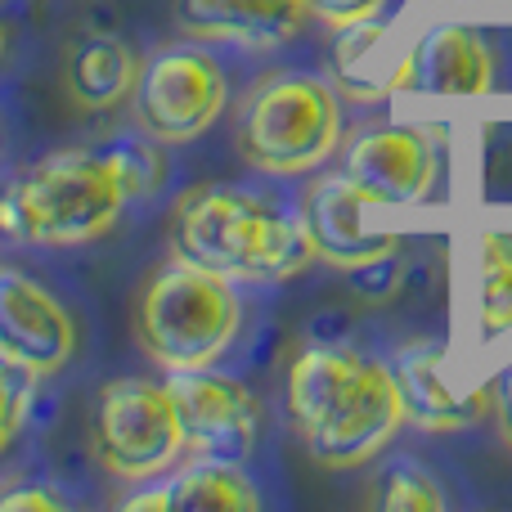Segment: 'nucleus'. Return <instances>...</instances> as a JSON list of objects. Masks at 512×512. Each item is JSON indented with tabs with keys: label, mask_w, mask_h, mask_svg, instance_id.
<instances>
[{
	"label": "nucleus",
	"mask_w": 512,
	"mask_h": 512,
	"mask_svg": "<svg viewBox=\"0 0 512 512\" xmlns=\"http://www.w3.org/2000/svg\"><path fill=\"white\" fill-rule=\"evenodd\" d=\"M283 391L301 445L324 468H360L405 423L391 364L346 346H306L288 364Z\"/></svg>",
	"instance_id": "obj_1"
},
{
	"label": "nucleus",
	"mask_w": 512,
	"mask_h": 512,
	"mask_svg": "<svg viewBox=\"0 0 512 512\" xmlns=\"http://www.w3.org/2000/svg\"><path fill=\"white\" fill-rule=\"evenodd\" d=\"M167 248L176 261L252 283H283L319 261L301 212L292 216L234 185H189L171 207Z\"/></svg>",
	"instance_id": "obj_2"
},
{
	"label": "nucleus",
	"mask_w": 512,
	"mask_h": 512,
	"mask_svg": "<svg viewBox=\"0 0 512 512\" xmlns=\"http://www.w3.org/2000/svg\"><path fill=\"white\" fill-rule=\"evenodd\" d=\"M135 203L131 180L108 149H54L0 189V234L32 248L90 243Z\"/></svg>",
	"instance_id": "obj_3"
},
{
	"label": "nucleus",
	"mask_w": 512,
	"mask_h": 512,
	"mask_svg": "<svg viewBox=\"0 0 512 512\" xmlns=\"http://www.w3.org/2000/svg\"><path fill=\"white\" fill-rule=\"evenodd\" d=\"M234 140L265 176H306L342 144V99L324 77L270 72L243 95Z\"/></svg>",
	"instance_id": "obj_4"
},
{
	"label": "nucleus",
	"mask_w": 512,
	"mask_h": 512,
	"mask_svg": "<svg viewBox=\"0 0 512 512\" xmlns=\"http://www.w3.org/2000/svg\"><path fill=\"white\" fill-rule=\"evenodd\" d=\"M239 292L234 279L198 270L189 261H167L135 297V337L153 364L167 373L207 369L239 333Z\"/></svg>",
	"instance_id": "obj_5"
},
{
	"label": "nucleus",
	"mask_w": 512,
	"mask_h": 512,
	"mask_svg": "<svg viewBox=\"0 0 512 512\" xmlns=\"http://www.w3.org/2000/svg\"><path fill=\"white\" fill-rule=\"evenodd\" d=\"M230 81L203 45H162L140 63L131 90L135 126L158 144H189L225 113Z\"/></svg>",
	"instance_id": "obj_6"
},
{
	"label": "nucleus",
	"mask_w": 512,
	"mask_h": 512,
	"mask_svg": "<svg viewBox=\"0 0 512 512\" xmlns=\"http://www.w3.org/2000/svg\"><path fill=\"white\" fill-rule=\"evenodd\" d=\"M95 454L113 477L149 481L185 454V432L167 382L117 378L99 391Z\"/></svg>",
	"instance_id": "obj_7"
},
{
	"label": "nucleus",
	"mask_w": 512,
	"mask_h": 512,
	"mask_svg": "<svg viewBox=\"0 0 512 512\" xmlns=\"http://www.w3.org/2000/svg\"><path fill=\"white\" fill-rule=\"evenodd\" d=\"M167 391L176 400L185 450L203 459H230L248 463L261 436V400L230 373L207 369H180L167 373Z\"/></svg>",
	"instance_id": "obj_8"
},
{
	"label": "nucleus",
	"mask_w": 512,
	"mask_h": 512,
	"mask_svg": "<svg viewBox=\"0 0 512 512\" xmlns=\"http://www.w3.org/2000/svg\"><path fill=\"white\" fill-rule=\"evenodd\" d=\"M342 176L369 198L373 207H400V203H423L436 189L441 176V158L436 144L427 140L418 126H364L346 140L342 153Z\"/></svg>",
	"instance_id": "obj_9"
},
{
	"label": "nucleus",
	"mask_w": 512,
	"mask_h": 512,
	"mask_svg": "<svg viewBox=\"0 0 512 512\" xmlns=\"http://www.w3.org/2000/svg\"><path fill=\"white\" fill-rule=\"evenodd\" d=\"M77 351V324L68 306L32 274L0 265V360L32 378L68 369Z\"/></svg>",
	"instance_id": "obj_10"
},
{
	"label": "nucleus",
	"mask_w": 512,
	"mask_h": 512,
	"mask_svg": "<svg viewBox=\"0 0 512 512\" xmlns=\"http://www.w3.org/2000/svg\"><path fill=\"white\" fill-rule=\"evenodd\" d=\"M364 207H373V203L342 171L315 180V185L306 189V198H301V221H306V234L324 265L360 270V265L400 252V239L391 230H369V225H364Z\"/></svg>",
	"instance_id": "obj_11"
},
{
	"label": "nucleus",
	"mask_w": 512,
	"mask_h": 512,
	"mask_svg": "<svg viewBox=\"0 0 512 512\" xmlns=\"http://www.w3.org/2000/svg\"><path fill=\"white\" fill-rule=\"evenodd\" d=\"M445 355L450 346L427 337V342H409L396 351L391 360V378H396L400 405H405V418L423 432H459V427L477 423L490 405V391H459L450 382V369H445Z\"/></svg>",
	"instance_id": "obj_12"
},
{
	"label": "nucleus",
	"mask_w": 512,
	"mask_h": 512,
	"mask_svg": "<svg viewBox=\"0 0 512 512\" xmlns=\"http://www.w3.org/2000/svg\"><path fill=\"white\" fill-rule=\"evenodd\" d=\"M176 23L203 45L279 50L310 23V0H176Z\"/></svg>",
	"instance_id": "obj_13"
},
{
	"label": "nucleus",
	"mask_w": 512,
	"mask_h": 512,
	"mask_svg": "<svg viewBox=\"0 0 512 512\" xmlns=\"http://www.w3.org/2000/svg\"><path fill=\"white\" fill-rule=\"evenodd\" d=\"M405 86L423 95L459 99V95H490L495 86V50L477 27L436 23L423 41L409 45V77Z\"/></svg>",
	"instance_id": "obj_14"
},
{
	"label": "nucleus",
	"mask_w": 512,
	"mask_h": 512,
	"mask_svg": "<svg viewBox=\"0 0 512 512\" xmlns=\"http://www.w3.org/2000/svg\"><path fill=\"white\" fill-rule=\"evenodd\" d=\"M135 77H140L135 50L122 36H108V32L81 36L68 50V59H63V86H68L72 104L86 108V113L117 108L135 90Z\"/></svg>",
	"instance_id": "obj_15"
},
{
	"label": "nucleus",
	"mask_w": 512,
	"mask_h": 512,
	"mask_svg": "<svg viewBox=\"0 0 512 512\" xmlns=\"http://www.w3.org/2000/svg\"><path fill=\"white\" fill-rule=\"evenodd\" d=\"M333 77L351 99H382L391 86H405L409 50L405 54L391 50L387 27L378 18L342 27L333 41Z\"/></svg>",
	"instance_id": "obj_16"
},
{
	"label": "nucleus",
	"mask_w": 512,
	"mask_h": 512,
	"mask_svg": "<svg viewBox=\"0 0 512 512\" xmlns=\"http://www.w3.org/2000/svg\"><path fill=\"white\" fill-rule=\"evenodd\" d=\"M472 319L481 342H499L512 333V239L486 230L477 239V270H472Z\"/></svg>",
	"instance_id": "obj_17"
},
{
	"label": "nucleus",
	"mask_w": 512,
	"mask_h": 512,
	"mask_svg": "<svg viewBox=\"0 0 512 512\" xmlns=\"http://www.w3.org/2000/svg\"><path fill=\"white\" fill-rule=\"evenodd\" d=\"M171 508L203 512V508H225V512H256L261 495H256L252 477L243 472V463L230 459H203L189 463L176 481H171Z\"/></svg>",
	"instance_id": "obj_18"
},
{
	"label": "nucleus",
	"mask_w": 512,
	"mask_h": 512,
	"mask_svg": "<svg viewBox=\"0 0 512 512\" xmlns=\"http://www.w3.org/2000/svg\"><path fill=\"white\" fill-rule=\"evenodd\" d=\"M378 504L387 512H441L445 490L436 486V477L423 468V463L396 459L378 486Z\"/></svg>",
	"instance_id": "obj_19"
},
{
	"label": "nucleus",
	"mask_w": 512,
	"mask_h": 512,
	"mask_svg": "<svg viewBox=\"0 0 512 512\" xmlns=\"http://www.w3.org/2000/svg\"><path fill=\"white\" fill-rule=\"evenodd\" d=\"M32 387H36L32 373L0 360V454L9 450V441H14L18 427H23L27 405H32Z\"/></svg>",
	"instance_id": "obj_20"
},
{
	"label": "nucleus",
	"mask_w": 512,
	"mask_h": 512,
	"mask_svg": "<svg viewBox=\"0 0 512 512\" xmlns=\"http://www.w3.org/2000/svg\"><path fill=\"white\" fill-rule=\"evenodd\" d=\"M382 9H387V0H310V14L337 32L355 23H373V18H382Z\"/></svg>",
	"instance_id": "obj_21"
},
{
	"label": "nucleus",
	"mask_w": 512,
	"mask_h": 512,
	"mask_svg": "<svg viewBox=\"0 0 512 512\" xmlns=\"http://www.w3.org/2000/svg\"><path fill=\"white\" fill-rule=\"evenodd\" d=\"M351 274V288L369 301H387L391 292L400 288V261L396 256H382V261H369L360 270H346Z\"/></svg>",
	"instance_id": "obj_22"
},
{
	"label": "nucleus",
	"mask_w": 512,
	"mask_h": 512,
	"mask_svg": "<svg viewBox=\"0 0 512 512\" xmlns=\"http://www.w3.org/2000/svg\"><path fill=\"white\" fill-rule=\"evenodd\" d=\"M490 405H495V427L504 436V445L512 450V369L499 373L495 391H490Z\"/></svg>",
	"instance_id": "obj_23"
},
{
	"label": "nucleus",
	"mask_w": 512,
	"mask_h": 512,
	"mask_svg": "<svg viewBox=\"0 0 512 512\" xmlns=\"http://www.w3.org/2000/svg\"><path fill=\"white\" fill-rule=\"evenodd\" d=\"M18 508H36V512H59V495H50V490H5L0 495V512H18Z\"/></svg>",
	"instance_id": "obj_24"
},
{
	"label": "nucleus",
	"mask_w": 512,
	"mask_h": 512,
	"mask_svg": "<svg viewBox=\"0 0 512 512\" xmlns=\"http://www.w3.org/2000/svg\"><path fill=\"white\" fill-rule=\"evenodd\" d=\"M117 508H122V512H144V508H158V512H167V508H171V486L144 490V495H126Z\"/></svg>",
	"instance_id": "obj_25"
},
{
	"label": "nucleus",
	"mask_w": 512,
	"mask_h": 512,
	"mask_svg": "<svg viewBox=\"0 0 512 512\" xmlns=\"http://www.w3.org/2000/svg\"><path fill=\"white\" fill-rule=\"evenodd\" d=\"M0 54H5V23H0Z\"/></svg>",
	"instance_id": "obj_26"
}]
</instances>
